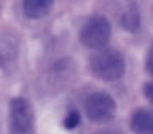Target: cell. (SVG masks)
<instances>
[{
    "mask_svg": "<svg viewBox=\"0 0 153 134\" xmlns=\"http://www.w3.org/2000/svg\"><path fill=\"white\" fill-rule=\"evenodd\" d=\"M89 70L97 80L118 81L126 72V59L117 48H104L96 51L89 59Z\"/></svg>",
    "mask_w": 153,
    "mask_h": 134,
    "instance_id": "6da1fadb",
    "label": "cell"
},
{
    "mask_svg": "<svg viewBox=\"0 0 153 134\" xmlns=\"http://www.w3.org/2000/svg\"><path fill=\"white\" fill-rule=\"evenodd\" d=\"M112 37V24L102 14H94L83 22L80 29V42L89 50H104L107 48Z\"/></svg>",
    "mask_w": 153,
    "mask_h": 134,
    "instance_id": "7a4b0ae2",
    "label": "cell"
},
{
    "mask_svg": "<svg viewBox=\"0 0 153 134\" xmlns=\"http://www.w3.org/2000/svg\"><path fill=\"white\" fill-rule=\"evenodd\" d=\"M35 113L29 99L16 96L8 104V133L10 134H33Z\"/></svg>",
    "mask_w": 153,
    "mask_h": 134,
    "instance_id": "3957f363",
    "label": "cell"
},
{
    "mask_svg": "<svg viewBox=\"0 0 153 134\" xmlns=\"http://www.w3.org/2000/svg\"><path fill=\"white\" fill-rule=\"evenodd\" d=\"M83 109L86 117L97 124L108 123L117 115V102L105 91H94L89 96H86Z\"/></svg>",
    "mask_w": 153,
    "mask_h": 134,
    "instance_id": "277c9868",
    "label": "cell"
},
{
    "mask_svg": "<svg viewBox=\"0 0 153 134\" xmlns=\"http://www.w3.org/2000/svg\"><path fill=\"white\" fill-rule=\"evenodd\" d=\"M129 128L134 134H153V110L137 109L129 120Z\"/></svg>",
    "mask_w": 153,
    "mask_h": 134,
    "instance_id": "5b68a950",
    "label": "cell"
},
{
    "mask_svg": "<svg viewBox=\"0 0 153 134\" xmlns=\"http://www.w3.org/2000/svg\"><path fill=\"white\" fill-rule=\"evenodd\" d=\"M142 22L140 16V8L137 7V3L129 2L124 5V8L120 13V24L126 32H137Z\"/></svg>",
    "mask_w": 153,
    "mask_h": 134,
    "instance_id": "8992f818",
    "label": "cell"
},
{
    "mask_svg": "<svg viewBox=\"0 0 153 134\" xmlns=\"http://www.w3.org/2000/svg\"><path fill=\"white\" fill-rule=\"evenodd\" d=\"M53 7L51 0H26L22 2V13L29 19H42L51 13Z\"/></svg>",
    "mask_w": 153,
    "mask_h": 134,
    "instance_id": "52a82bcc",
    "label": "cell"
},
{
    "mask_svg": "<svg viewBox=\"0 0 153 134\" xmlns=\"http://www.w3.org/2000/svg\"><path fill=\"white\" fill-rule=\"evenodd\" d=\"M62 124H64L65 129H69V131H72V129L78 128L80 124V113L76 112V110H70L69 113L65 115L64 121H62Z\"/></svg>",
    "mask_w": 153,
    "mask_h": 134,
    "instance_id": "ba28073f",
    "label": "cell"
},
{
    "mask_svg": "<svg viewBox=\"0 0 153 134\" xmlns=\"http://www.w3.org/2000/svg\"><path fill=\"white\" fill-rule=\"evenodd\" d=\"M143 94H145V98L153 104V81H148V83L143 85Z\"/></svg>",
    "mask_w": 153,
    "mask_h": 134,
    "instance_id": "9c48e42d",
    "label": "cell"
},
{
    "mask_svg": "<svg viewBox=\"0 0 153 134\" xmlns=\"http://www.w3.org/2000/svg\"><path fill=\"white\" fill-rule=\"evenodd\" d=\"M147 72L153 77V56L148 57V61H147Z\"/></svg>",
    "mask_w": 153,
    "mask_h": 134,
    "instance_id": "30bf717a",
    "label": "cell"
},
{
    "mask_svg": "<svg viewBox=\"0 0 153 134\" xmlns=\"http://www.w3.org/2000/svg\"><path fill=\"white\" fill-rule=\"evenodd\" d=\"M96 134H121V133L117 131V129H102V131H99Z\"/></svg>",
    "mask_w": 153,
    "mask_h": 134,
    "instance_id": "8fae6325",
    "label": "cell"
}]
</instances>
